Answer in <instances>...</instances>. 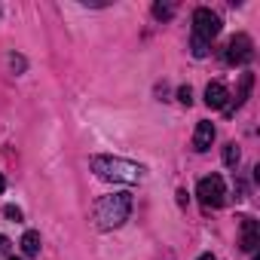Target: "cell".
<instances>
[{
  "instance_id": "9",
  "label": "cell",
  "mask_w": 260,
  "mask_h": 260,
  "mask_svg": "<svg viewBox=\"0 0 260 260\" xmlns=\"http://www.w3.org/2000/svg\"><path fill=\"white\" fill-rule=\"evenodd\" d=\"M226 101H230V92H226L223 83H208V86H205V104H208L211 110H223Z\"/></svg>"
},
{
  "instance_id": "2",
  "label": "cell",
  "mask_w": 260,
  "mask_h": 260,
  "mask_svg": "<svg viewBox=\"0 0 260 260\" xmlns=\"http://www.w3.org/2000/svg\"><path fill=\"white\" fill-rule=\"evenodd\" d=\"M89 166H92L95 178L110 181V184H138L144 178V166L122 159V156H92Z\"/></svg>"
},
{
  "instance_id": "10",
  "label": "cell",
  "mask_w": 260,
  "mask_h": 260,
  "mask_svg": "<svg viewBox=\"0 0 260 260\" xmlns=\"http://www.w3.org/2000/svg\"><path fill=\"white\" fill-rule=\"evenodd\" d=\"M22 254H25V257H37V254H40V233H37V230H28V233L22 236Z\"/></svg>"
},
{
  "instance_id": "6",
  "label": "cell",
  "mask_w": 260,
  "mask_h": 260,
  "mask_svg": "<svg viewBox=\"0 0 260 260\" xmlns=\"http://www.w3.org/2000/svg\"><path fill=\"white\" fill-rule=\"evenodd\" d=\"M251 89H254V74H242V80H239V89H236V95H230V101H226V107H223V113L226 116H233L242 104H245V98L251 95Z\"/></svg>"
},
{
  "instance_id": "7",
  "label": "cell",
  "mask_w": 260,
  "mask_h": 260,
  "mask_svg": "<svg viewBox=\"0 0 260 260\" xmlns=\"http://www.w3.org/2000/svg\"><path fill=\"white\" fill-rule=\"evenodd\" d=\"M211 144H214V125L208 119H199L196 122V132H193V150L196 153H205Z\"/></svg>"
},
{
  "instance_id": "13",
  "label": "cell",
  "mask_w": 260,
  "mask_h": 260,
  "mask_svg": "<svg viewBox=\"0 0 260 260\" xmlns=\"http://www.w3.org/2000/svg\"><path fill=\"white\" fill-rule=\"evenodd\" d=\"M178 101H181L184 107H190V104H193V89H190V86H181V89H178Z\"/></svg>"
},
{
  "instance_id": "11",
  "label": "cell",
  "mask_w": 260,
  "mask_h": 260,
  "mask_svg": "<svg viewBox=\"0 0 260 260\" xmlns=\"http://www.w3.org/2000/svg\"><path fill=\"white\" fill-rule=\"evenodd\" d=\"M239 159H242V150H239V144H236V141H230V144L223 147V166H226V169H236V166H239Z\"/></svg>"
},
{
  "instance_id": "3",
  "label": "cell",
  "mask_w": 260,
  "mask_h": 260,
  "mask_svg": "<svg viewBox=\"0 0 260 260\" xmlns=\"http://www.w3.org/2000/svg\"><path fill=\"white\" fill-rule=\"evenodd\" d=\"M220 34V16L211 13L208 7H199L193 13V37H190V52L196 58H205L211 49V40Z\"/></svg>"
},
{
  "instance_id": "14",
  "label": "cell",
  "mask_w": 260,
  "mask_h": 260,
  "mask_svg": "<svg viewBox=\"0 0 260 260\" xmlns=\"http://www.w3.org/2000/svg\"><path fill=\"white\" fill-rule=\"evenodd\" d=\"M7 217L19 223V220H22V208H16V205H7Z\"/></svg>"
},
{
  "instance_id": "4",
  "label": "cell",
  "mask_w": 260,
  "mask_h": 260,
  "mask_svg": "<svg viewBox=\"0 0 260 260\" xmlns=\"http://www.w3.org/2000/svg\"><path fill=\"white\" fill-rule=\"evenodd\" d=\"M196 196L205 208H220L226 202V187H223V178L220 175H205L199 184H196Z\"/></svg>"
},
{
  "instance_id": "1",
  "label": "cell",
  "mask_w": 260,
  "mask_h": 260,
  "mask_svg": "<svg viewBox=\"0 0 260 260\" xmlns=\"http://www.w3.org/2000/svg\"><path fill=\"white\" fill-rule=\"evenodd\" d=\"M128 214H132V193H110V196H101L98 202H95V208H92V220H95V226L98 230H119L125 220H128Z\"/></svg>"
},
{
  "instance_id": "19",
  "label": "cell",
  "mask_w": 260,
  "mask_h": 260,
  "mask_svg": "<svg viewBox=\"0 0 260 260\" xmlns=\"http://www.w3.org/2000/svg\"><path fill=\"white\" fill-rule=\"evenodd\" d=\"M254 260H260V257H254Z\"/></svg>"
},
{
  "instance_id": "17",
  "label": "cell",
  "mask_w": 260,
  "mask_h": 260,
  "mask_svg": "<svg viewBox=\"0 0 260 260\" xmlns=\"http://www.w3.org/2000/svg\"><path fill=\"white\" fill-rule=\"evenodd\" d=\"M199 260H217V257H211V254H202V257H199Z\"/></svg>"
},
{
  "instance_id": "16",
  "label": "cell",
  "mask_w": 260,
  "mask_h": 260,
  "mask_svg": "<svg viewBox=\"0 0 260 260\" xmlns=\"http://www.w3.org/2000/svg\"><path fill=\"white\" fill-rule=\"evenodd\" d=\"M7 190V181H4V175H0V193H4Z\"/></svg>"
},
{
  "instance_id": "8",
  "label": "cell",
  "mask_w": 260,
  "mask_h": 260,
  "mask_svg": "<svg viewBox=\"0 0 260 260\" xmlns=\"http://www.w3.org/2000/svg\"><path fill=\"white\" fill-rule=\"evenodd\" d=\"M239 226H242V251H257L260 245V230H257V220L254 217H239Z\"/></svg>"
},
{
  "instance_id": "15",
  "label": "cell",
  "mask_w": 260,
  "mask_h": 260,
  "mask_svg": "<svg viewBox=\"0 0 260 260\" xmlns=\"http://www.w3.org/2000/svg\"><path fill=\"white\" fill-rule=\"evenodd\" d=\"M10 251V242H7V236H0V254H7Z\"/></svg>"
},
{
  "instance_id": "12",
  "label": "cell",
  "mask_w": 260,
  "mask_h": 260,
  "mask_svg": "<svg viewBox=\"0 0 260 260\" xmlns=\"http://www.w3.org/2000/svg\"><path fill=\"white\" fill-rule=\"evenodd\" d=\"M153 16H156L159 22H169V19L175 16V10H172L169 4H156V7H153Z\"/></svg>"
},
{
  "instance_id": "5",
  "label": "cell",
  "mask_w": 260,
  "mask_h": 260,
  "mask_svg": "<svg viewBox=\"0 0 260 260\" xmlns=\"http://www.w3.org/2000/svg\"><path fill=\"white\" fill-rule=\"evenodd\" d=\"M223 58L226 64H248L254 58V43L248 34H233L226 40V49H223Z\"/></svg>"
},
{
  "instance_id": "18",
  "label": "cell",
  "mask_w": 260,
  "mask_h": 260,
  "mask_svg": "<svg viewBox=\"0 0 260 260\" xmlns=\"http://www.w3.org/2000/svg\"><path fill=\"white\" fill-rule=\"evenodd\" d=\"M7 260H19V257H7Z\"/></svg>"
}]
</instances>
